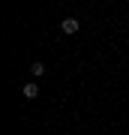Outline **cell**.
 I'll use <instances>...</instances> for the list:
<instances>
[{
	"instance_id": "2",
	"label": "cell",
	"mask_w": 129,
	"mask_h": 135,
	"mask_svg": "<svg viewBox=\"0 0 129 135\" xmlns=\"http://www.w3.org/2000/svg\"><path fill=\"white\" fill-rule=\"evenodd\" d=\"M21 93H24V99H36V96H39V84H36V81L24 84V90H21Z\"/></svg>"
},
{
	"instance_id": "1",
	"label": "cell",
	"mask_w": 129,
	"mask_h": 135,
	"mask_svg": "<svg viewBox=\"0 0 129 135\" xmlns=\"http://www.w3.org/2000/svg\"><path fill=\"white\" fill-rule=\"evenodd\" d=\"M78 27H81V21H78V18H72V15H69V18H63V21H60V30H63L66 36L78 33Z\"/></svg>"
},
{
	"instance_id": "3",
	"label": "cell",
	"mask_w": 129,
	"mask_h": 135,
	"mask_svg": "<svg viewBox=\"0 0 129 135\" xmlns=\"http://www.w3.org/2000/svg\"><path fill=\"white\" fill-rule=\"evenodd\" d=\"M30 75H33V78H42V75H45V63H39V60H36L33 66H30Z\"/></svg>"
}]
</instances>
